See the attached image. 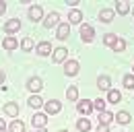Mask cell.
Listing matches in <instances>:
<instances>
[{"label": "cell", "instance_id": "cell-24", "mask_svg": "<svg viewBox=\"0 0 134 132\" xmlns=\"http://www.w3.org/2000/svg\"><path fill=\"white\" fill-rule=\"evenodd\" d=\"M111 48H114V52H124V48H126V41H124L122 37H118V39H116V43H114Z\"/></svg>", "mask_w": 134, "mask_h": 132}, {"label": "cell", "instance_id": "cell-8", "mask_svg": "<svg viewBox=\"0 0 134 132\" xmlns=\"http://www.w3.org/2000/svg\"><path fill=\"white\" fill-rule=\"evenodd\" d=\"M60 109H62V103L56 101V99H52V101L46 103V112H48V114H58Z\"/></svg>", "mask_w": 134, "mask_h": 132}, {"label": "cell", "instance_id": "cell-4", "mask_svg": "<svg viewBox=\"0 0 134 132\" xmlns=\"http://www.w3.org/2000/svg\"><path fill=\"white\" fill-rule=\"evenodd\" d=\"M60 16H58V13H50V15L46 16V21H43V25L48 27V29H52V27H58L60 25V21H58Z\"/></svg>", "mask_w": 134, "mask_h": 132}, {"label": "cell", "instance_id": "cell-28", "mask_svg": "<svg viewBox=\"0 0 134 132\" xmlns=\"http://www.w3.org/2000/svg\"><path fill=\"white\" fill-rule=\"evenodd\" d=\"M128 10H130V4L128 2H118V13L120 15H126Z\"/></svg>", "mask_w": 134, "mask_h": 132}, {"label": "cell", "instance_id": "cell-10", "mask_svg": "<svg viewBox=\"0 0 134 132\" xmlns=\"http://www.w3.org/2000/svg\"><path fill=\"white\" fill-rule=\"evenodd\" d=\"M50 52H54L50 41H41V43L37 46V54H39V56H50Z\"/></svg>", "mask_w": 134, "mask_h": 132}, {"label": "cell", "instance_id": "cell-15", "mask_svg": "<svg viewBox=\"0 0 134 132\" xmlns=\"http://www.w3.org/2000/svg\"><path fill=\"white\" fill-rule=\"evenodd\" d=\"M66 60V48L54 50V62H64Z\"/></svg>", "mask_w": 134, "mask_h": 132}, {"label": "cell", "instance_id": "cell-2", "mask_svg": "<svg viewBox=\"0 0 134 132\" xmlns=\"http://www.w3.org/2000/svg\"><path fill=\"white\" fill-rule=\"evenodd\" d=\"M56 35H58V39H66L68 35H70V25L68 23H60L56 27Z\"/></svg>", "mask_w": 134, "mask_h": 132}, {"label": "cell", "instance_id": "cell-27", "mask_svg": "<svg viewBox=\"0 0 134 132\" xmlns=\"http://www.w3.org/2000/svg\"><path fill=\"white\" fill-rule=\"evenodd\" d=\"M21 48L25 50V52H29V50L33 48V39H31V37H25V39L21 41Z\"/></svg>", "mask_w": 134, "mask_h": 132}, {"label": "cell", "instance_id": "cell-6", "mask_svg": "<svg viewBox=\"0 0 134 132\" xmlns=\"http://www.w3.org/2000/svg\"><path fill=\"white\" fill-rule=\"evenodd\" d=\"M41 16H43V10H41V6H31L29 8V19L33 21V23H37V21H41Z\"/></svg>", "mask_w": 134, "mask_h": 132}, {"label": "cell", "instance_id": "cell-29", "mask_svg": "<svg viewBox=\"0 0 134 132\" xmlns=\"http://www.w3.org/2000/svg\"><path fill=\"white\" fill-rule=\"evenodd\" d=\"M27 103H29V107H39V105H41V99L37 97V95H31Z\"/></svg>", "mask_w": 134, "mask_h": 132}, {"label": "cell", "instance_id": "cell-32", "mask_svg": "<svg viewBox=\"0 0 134 132\" xmlns=\"http://www.w3.org/2000/svg\"><path fill=\"white\" fill-rule=\"evenodd\" d=\"M4 10H6V4H4V2H0V15H2Z\"/></svg>", "mask_w": 134, "mask_h": 132}, {"label": "cell", "instance_id": "cell-18", "mask_svg": "<svg viewBox=\"0 0 134 132\" xmlns=\"http://www.w3.org/2000/svg\"><path fill=\"white\" fill-rule=\"evenodd\" d=\"M2 46H4V50H15L17 48V39H15L13 35H8V37L2 41Z\"/></svg>", "mask_w": 134, "mask_h": 132}, {"label": "cell", "instance_id": "cell-22", "mask_svg": "<svg viewBox=\"0 0 134 132\" xmlns=\"http://www.w3.org/2000/svg\"><path fill=\"white\" fill-rule=\"evenodd\" d=\"M97 85H99V89H103V91H109V76H99Z\"/></svg>", "mask_w": 134, "mask_h": 132}, {"label": "cell", "instance_id": "cell-14", "mask_svg": "<svg viewBox=\"0 0 134 132\" xmlns=\"http://www.w3.org/2000/svg\"><path fill=\"white\" fill-rule=\"evenodd\" d=\"M99 122L103 126H109L111 122H114V114H109V112H101L99 114Z\"/></svg>", "mask_w": 134, "mask_h": 132}, {"label": "cell", "instance_id": "cell-13", "mask_svg": "<svg viewBox=\"0 0 134 132\" xmlns=\"http://www.w3.org/2000/svg\"><path fill=\"white\" fill-rule=\"evenodd\" d=\"M4 112H6L8 116H13V118H17V116H19V105L10 101V103H6V105H4Z\"/></svg>", "mask_w": 134, "mask_h": 132}, {"label": "cell", "instance_id": "cell-25", "mask_svg": "<svg viewBox=\"0 0 134 132\" xmlns=\"http://www.w3.org/2000/svg\"><path fill=\"white\" fill-rule=\"evenodd\" d=\"M93 109H97V112H105V101H103V99H95V101H93Z\"/></svg>", "mask_w": 134, "mask_h": 132}, {"label": "cell", "instance_id": "cell-37", "mask_svg": "<svg viewBox=\"0 0 134 132\" xmlns=\"http://www.w3.org/2000/svg\"><path fill=\"white\" fill-rule=\"evenodd\" d=\"M62 132H68V130H62Z\"/></svg>", "mask_w": 134, "mask_h": 132}, {"label": "cell", "instance_id": "cell-26", "mask_svg": "<svg viewBox=\"0 0 134 132\" xmlns=\"http://www.w3.org/2000/svg\"><path fill=\"white\" fill-rule=\"evenodd\" d=\"M124 87L126 89H134V74H126L124 76Z\"/></svg>", "mask_w": 134, "mask_h": 132}, {"label": "cell", "instance_id": "cell-23", "mask_svg": "<svg viewBox=\"0 0 134 132\" xmlns=\"http://www.w3.org/2000/svg\"><path fill=\"white\" fill-rule=\"evenodd\" d=\"M66 97L70 99V101H76V97H79V89H76V87H68Z\"/></svg>", "mask_w": 134, "mask_h": 132}, {"label": "cell", "instance_id": "cell-1", "mask_svg": "<svg viewBox=\"0 0 134 132\" xmlns=\"http://www.w3.org/2000/svg\"><path fill=\"white\" fill-rule=\"evenodd\" d=\"M93 27L91 25H87V23H83L81 25V37H83V41H93Z\"/></svg>", "mask_w": 134, "mask_h": 132}, {"label": "cell", "instance_id": "cell-20", "mask_svg": "<svg viewBox=\"0 0 134 132\" xmlns=\"http://www.w3.org/2000/svg\"><path fill=\"white\" fill-rule=\"evenodd\" d=\"M10 132H25V124H23L21 120L10 122Z\"/></svg>", "mask_w": 134, "mask_h": 132}, {"label": "cell", "instance_id": "cell-11", "mask_svg": "<svg viewBox=\"0 0 134 132\" xmlns=\"http://www.w3.org/2000/svg\"><path fill=\"white\" fill-rule=\"evenodd\" d=\"M76 109H79V112H81V114H91V109H93V103H91V101H79V105H76Z\"/></svg>", "mask_w": 134, "mask_h": 132}, {"label": "cell", "instance_id": "cell-35", "mask_svg": "<svg viewBox=\"0 0 134 132\" xmlns=\"http://www.w3.org/2000/svg\"><path fill=\"white\" fill-rule=\"evenodd\" d=\"M35 132H43V130H41V128H39V130H35Z\"/></svg>", "mask_w": 134, "mask_h": 132}, {"label": "cell", "instance_id": "cell-36", "mask_svg": "<svg viewBox=\"0 0 134 132\" xmlns=\"http://www.w3.org/2000/svg\"><path fill=\"white\" fill-rule=\"evenodd\" d=\"M0 132H6V130H0Z\"/></svg>", "mask_w": 134, "mask_h": 132}, {"label": "cell", "instance_id": "cell-16", "mask_svg": "<svg viewBox=\"0 0 134 132\" xmlns=\"http://www.w3.org/2000/svg\"><path fill=\"white\" fill-rule=\"evenodd\" d=\"M68 21H70V23H81V21H83V13L76 10V8H72L70 15H68Z\"/></svg>", "mask_w": 134, "mask_h": 132}, {"label": "cell", "instance_id": "cell-7", "mask_svg": "<svg viewBox=\"0 0 134 132\" xmlns=\"http://www.w3.org/2000/svg\"><path fill=\"white\" fill-rule=\"evenodd\" d=\"M31 124H33L35 128H43V126L48 124V118H46V114H35L33 118H31Z\"/></svg>", "mask_w": 134, "mask_h": 132}, {"label": "cell", "instance_id": "cell-30", "mask_svg": "<svg viewBox=\"0 0 134 132\" xmlns=\"http://www.w3.org/2000/svg\"><path fill=\"white\" fill-rule=\"evenodd\" d=\"M116 35H114V33H107V35H105V37H103V41H105V46H114V43H116Z\"/></svg>", "mask_w": 134, "mask_h": 132}, {"label": "cell", "instance_id": "cell-34", "mask_svg": "<svg viewBox=\"0 0 134 132\" xmlns=\"http://www.w3.org/2000/svg\"><path fill=\"white\" fill-rule=\"evenodd\" d=\"M0 130H4V120L0 118Z\"/></svg>", "mask_w": 134, "mask_h": 132}, {"label": "cell", "instance_id": "cell-17", "mask_svg": "<svg viewBox=\"0 0 134 132\" xmlns=\"http://www.w3.org/2000/svg\"><path fill=\"white\" fill-rule=\"evenodd\" d=\"M107 99H109V103H120L122 95H120V91H116V89H109V93H107Z\"/></svg>", "mask_w": 134, "mask_h": 132}, {"label": "cell", "instance_id": "cell-33", "mask_svg": "<svg viewBox=\"0 0 134 132\" xmlns=\"http://www.w3.org/2000/svg\"><path fill=\"white\" fill-rule=\"evenodd\" d=\"M2 82H4V72L0 70V85H2Z\"/></svg>", "mask_w": 134, "mask_h": 132}, {"label": "cell", "instance_id": "cell-31", "mask_svg": "<svg viewBox=\"0 0 134 132\" xmlns=\"http://www.w3.org/2000/svg\"><path fill=\"white\" fill-rule=\"evenodd\" d=\"M97 132H109V126H103V124H101L99 128H97Z\"/></svg>", "mask_w": 134, "mask_h": 132}, {"label": "cell", "instance_id": "cell-9", "mask_svg": "<svg viewBox=\"0 0 134 132\" xmlns=\"http://www.w3.org/2000/svg\"><path fill=\"white\" fill-rule=\"evenodd\" d=\"M41 79H37V76H33V79H29L27 81V89L29 91H33V93H37V91H41Z\"/></svg>", "mask_w": 134, "mask_h": 132}, {"label": "cell", "instance_id": "cell-3", "mask_svg": "<svg viewBox=\"0 0 134 132\" xmlns=\"http://www.w3.org/2000/svg\"><path fill=\"white\" fill-rule=\"evenodd\" d=\"M21 29V21L19 19H10V21H6V25H4V31L6 33H17Z\"/></svg>", "mask_w": 134, "mask_h": 132}, {"label": "cell", "instance_id": "cell-5", "mask_svg": "<svg viewBox=\"0 0 134 132\" xmlns=\"http://www.w3.org/2000/svg\"><path fill=\"white\" fill-rule=\"evenodd\" d=\"M64 72H66L68 76H74L79 72V62L76 60H68L66 64H64Z\"/></svg>", "mask_w": 134, "mask_h": 132}, {"label": "cell", "instance_id": "cell-19", "mask_svg": "<svg viewBox=\"0 0 134 132\" xmlns=\"http://www.w3.org/2000/svg\"><path fill=\"white\" fill-rule=\"evenodd\" d=\"M76 128L81 132H89V128H91V124H89V120L87 118H81L79 122H76Z\"/></svg>", "mask_w": 134, "mask_h": 132}, {"label": "cell", "instance_id": "cell-12", "mask_svg": "<svg viewBox=\"0 0 134 132\" xmlns=\"http://www.w3.org/2000/svg\"><path fill=\"white\" fill-rule=\"evenodd\" d=\"M114 16H116V13H114L111 8H103V10L99 13V19L103 21V23H109V21H111Z\"/></svg>", "mask_w": 134, "mask_h": 132}, {"label": "cell", "instance_id": "cell-21", "mask_svg": "<svg viewBox=\"0 0 134 132\" xmlns=\"http://www.w3.org/2000/svg\"><path fill=\"white\" fill-rule=\"evenodd\" d=\"M114 120H118L120 124H128L130 122V114L128 112H120L118 116H114Z\"/></svg>", "mask_w": 134, "mask_h": 132}]
</instances>
